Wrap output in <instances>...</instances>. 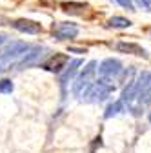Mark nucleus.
<instances>
[{"label": "nucleus", "instance_id": "1a4fd4ad", "mask_svg": "<svg viewBox=\"0 0 151 153\" xmlns=\"http://www.w3.org/2000/svg\"><path fill=\"white\" fill-rule=\"evenodd\" d=\"M117 49L118 51H124V53H133V55H146V51L140 46H137V44H127V42L117 44Z\"/></svg>", "mask_w": 151, "mask_h": 153}, {"label": "nucleus", "instance_id": "0eeeda50", "mask_svg": "<svg viewBox=\"0 0 151 153\" xmlns=\"http://www.w3.org/2000/svg\"><path fill=\"white\" fill-rule=\"evenodd\" d=\"M66 64H67V55H64V53H55L51 59L44 64V68H46L47 71L60 73L62 68H66Z\"/></svg>", "mask_w": 151, "mask_h": 153}, {"label": "nucleus", "instance_id": "f257e3e1", "mask_svg": "<svg viewBox=\"0 0 151 153\" xmlns=\"http://www.w3.org/2000/svg\"><path fill=\"white\" fill-rule=\"evenodd\" d=\"M29 48H31V46L26 44V42H11L9 46H6L2 51H0V71L9 69V66H11L16 59H20V56H22Z\"/></svg>", "mask_w": 151, "mask_h": 153}, {"label": "nucleus", "instance_id": "423d86ee", "mask_svg": "<svg viewBox=\"0 0 151 153\" xmlns=\"http://www.w3.org/2000/svg\"><path fill=\"white\" fill-rule=\"evenodd\" d=\"M16 31L20 33H27V35H36L42 31V26L38 22H33V20H26V18H20V20H15L11 24Z\"/></svg>", "mask_w": 151, "mask_h": 153}, {"label": "nucleus", "instance_id": "9b49d317", "mask_svg": "<svg viewBox=\"0 0 151 153\" xmlns=\"http://www.w3.org/2000/svg\"><path fill=\"white\" fill-rule=\"evenodd\" d=\"M62 9L67 13H84L86 4H77V2H62Z\"/></svg>", "mask_w": 151, "mask_h": 153}, {"label": "nucleus", "instance_id": "f3484780", "mask_svg": "<svg viewBox=\"0 0 151 153\" xmlns=\"http://www.w3.org/2000/svg\"><path fill=\"white\" fill-rule=\"evenodd\" d=\"M4 42H6V36H4V35H0V44H4Z\"/></svg>", "mask_w": 151, "mask_h": 153}, {"label": "nucleus", "instance_id": "f03ea898", "mask_svg": "<svg viewBox=\"0 0 151 153\" xmlns=\"http://www.w3.org/2000/svg\"><path fill=\"white\" fill-rule=\"evenodd\" d=\"M95 66H97L95 62H89L84 68V71L78 76V80L75 82V86H73V93L75 95H82V89H87L91 86V79H93V75H95Z\"/></svg>", "mask_w": 151, "mask_h": 153}, {"label": "nucleus", "instance_id": "6e6552de", "mask_svg": "<svg viewBox=\"0 0 151 153\" xmlns=\"http://www.w3.org/2000/svg\"><path fill=\"white\" fill-rule=\"evenodd\" d=\"M98 71H100L102 76H113V75H117L120 71V62L118 60H113V59H107V60H104L100 64Z\"/></svg>", "mask_w": 151, "mask_h": 153}, {"label": "nucleus", "instance_id": "ddd939ff", "mask_svg": "<svg viewBox=\"0 0 151 153\" xmlns=\"http://www.w3.org/2000/svg\"><path fill=\"white\" fill-rule=\"evenodd\" d=\"M13 91V82L4 79V80H0V93H11Z\"/></svg>", "mask_w": 151, "mask_h": 153}, {"label": "nucleus", "instance_id": "2eb2a0df", "mask_svg": "<svg viewBox=\"0 0 151 153\" xmlns=\"http://www.w3.org/2000/svg\"><path fill=\"white\" fill-rule=\"evenodd\" d=\"M115 2H118L120 6H124V7H127V9L133 11V2H131V0H115Z\"/></svg>", "mask_w": 151, "mask_h": 153}, {"label": "nucleus", "instance_id": "9d476101", "mask_svg": "<svg viewBox=\"0 0 151 153\" xmlns=\"http://www.w3.org/2000/svg\"><path fill=\"white\" fill-rule=\"evenodd\" d=\"M80 64H82L80 60H73V62H71V64L67 66V69H66V73L62 75V84H64V86L67 84V80L71 79V76H73L75 73H77V69H78V66H80Z\"/></svg>", "mask_w": 151, "mask_h": 153}, {"label": "nucleus", "instance_id": "f8f14e48", "mask_svg": "<svg viewBox=\"0 0 151 153\" xmlns=\"http://www.w3.org/2000/svg\"><path fill=\"white\" fill-rule=\"evenodd\" d=\"M109 26L111 27H129L131 22L127 18H122V16H113V18H109Z\"/></svg>", "mask_w": 151, "mask_h": 153}, {"label": "nucleus", "instance_id": "dca6fc26", "mask_svg": "<svg viewBox=\"0 0 151 153\" xmlns=\"http://www.w3.org/2000/svg\"><path fill=\"white\" fill-rule=\"evenodd\" d=\"M137 2H138L140 6H144L146 9H149V7H151V0H137Z\"/></svg>", "mask_w": 151, "mask_h": 153}, {"label": "nucleus", "instance_id": "7ed1b4c3", "mask_svg": "<svg viewBox=\"0 0 151 153\" xmlns=\"http://www.w3.org/2000/svg\"><path fill=\"white\" fill-rule=\"evenodd\" d=\"M113 86L106 84V80H98L97 84H91L86 91V97H89V100H102L111 93Z\"/></svg>", "mask_w": 151, "mask_h": 153}, {"label": "nucleus", "instance_id": "20e7f679", "mask_svg": "<svg viewBox=\"0 0 151 153\" xmlns=\"http://www.w3.org/2000/svg\"><path fill=\"white\" fill-rule=\"evenodd\" d=\"M44 53H46V48H29L26 53H24V59L16 64V68L18 69H24V68H29V66H33V64H36L42 56H44Z\"/></svg>", "mask_w": 151, "mask_h": 153}, {"label": "nucleus", "instance_id": "39448f33", "mask_svg": "<svg viewBox=\"0 0 151 153\" xmlns=\"http://www.w3.org/2000/svg\"><path fill=\"white\" fill-rule=\"evenodd\" d=\"M53 35L58 40H67V38H75L78 35V27L69 22H60L58 26H53Z\"/></svg>", "mask_w": 151, "mask_h": 153}, {"label": "nucleus", "instance_id": "4468645a", "mask_svg": "<svg viewBox=\"0 0 151 153\" xmlns=\"http://www.w3.org/2000/svg\"><path fill=\"white\" fill-rule=\"evenodd\" d=\"M120 109H122V102H115L113 106H109V109H107V113H106V117H111V115H117Z\"/></svg>", "mask_w": 151, "mask_h": 153}]
</instances>
